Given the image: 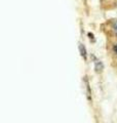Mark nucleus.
Returning <instances> with one entry per match:
<instances>
[{
  "label": "nucleus",
  "mask_w": 117,
  "mask_h": 123,
  "mask_svg": "<svg viewBox=\"0 0 117 123\" xmlns=\"http://www.w3.org/2000/svg\"><path fill=\"white\" fill-rule=\"evenodd\" d=\"M79 50H80V53H81V55H82L84 59L86 57V50H85V48H84V45L83 44H79Z\"/></svg>",
  "instance_id": "1"
},
{
  "label": "nucleus",
  "mask_w": 117,
  "mask_h": 123,
  "mask_svg": "<svg viewBox=\"0 0 117 123\" xmlns=\"http://www.w3.org/2000/svg\"><path fill=\"white\" fill-rule=\"evenodd\" d=\"M98 65H99V67L96 66V71L101 72L102 71V69H103V65H102V63H100V62H98Z\"/></svg>",
  "instance_id": "2"
},
{
  "label": "nucleus",
  "mask_w": 117,
  "mask_h": 123,
  "mask_svg": "<svg viewBox=\"0 0 117 123\" xmlns=\"http://www.w3.org/2000/svg\"><path fill=\"white\" fill-rule=\"evenodd\" d=\"M114 51H115V52L117 53V44H116V45L114 46Z\"/></svg>",
  "instance_id": "3"
},
{
  "label": "nucleus",
  "mask_w": 117,
  "mask_h": 123,
  "mask_svg": "<svg viewBox=\"0 0 117 123\" xmlns=\"http://www.w3.org/2000/svg\"><path fill=\"white\" fill-rule=\"evenodd\" d=\"M115 29H116V31H117V22L115 23Z\"/></svg>",
  "instance_id": "4"
}]
</instances>
